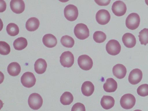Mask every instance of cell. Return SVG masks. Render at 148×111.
<instances>
[{"instance_id":"1","label":"cell","mask_w":148,"mask_h":111,"mask_svg":"<svg viewBox=\"0 0 148 111\" xmlns=\"http://www.w3.org/2000/svg\"><path fill=\"white\" fill-rule=\"evenodd\" d=\"M74 32L76 37L80 40H84L89 36V31L87 26L83 23L77 24L74 27Z\"/></svg>"},{"instance_id":"2","label":"cell","mask_w":148,"mask_h":111,"mask_svg":"<svg viewBox=\"0 0 148 111\" xmlns=\"http://www.w3.org/2000/svg\"><path fill=\"white\" fill-rule=\"evenodd\" d=\"M140 22V18L138 14L136 13H132L126 18L125 25L128 29L134 30L138 27Z\"/></svg>"},{"instance_id":"3","label":"cell","mask_w":148,"mask_h":111,"mask_svg":"<svg viewBox=\"0 0 148 111\" xmlns=\"http://www.w3.org/2000/svg\"><path fill=\"white\" fill-rule=\"evenodd\" d=\"M28 102V105L31 109L36 110L42 106L43 103V99L39 94L34 93L29 95Z\"/></svg>"},{"instance_id":"4","label":"cell","mask_w":148,"mask_h":111,"mask_svg":"<svg viewBox=\"0 0 148 111\" xmlns=\"http://www.w3.org/2000/svg\"><path fill=\"white\" fill-rule=\"evenodd\" d=\"M64 12L65 17L68 20L71 21L76 20L78 15L77 7L72 4L66 6L64 9Z\"/></svg>"},{"instance_id":"5","label":"cell","mask_w":148,"mask_h":111,"mask_svg":"<svg viewBox=\"0 0 148 111\" xmlns=\"http://www.w3.org/2000/svg\"><path fill=\"white\" fill-rule=\"evenodd\" d=\"M136 101V98L133 95L127 93L121 97L120 100V104L123 108L129 109L134 106Z\"/></svg>"},{"instance_id":"6","label":"cell","mask_w":148,"mask_h":111,"mask_svg":"<svg viewBox=\"0 0 148 111\" xmlns=\"http://www.w3.org/2000/svg\"><path fill=\"white\" fill-rule=\"evenodd\" d=\"M121 47L119 42L114 39L108 41L106 45V50L107 53L112 56L119 54L121 51Z\"/></svg>"},{"instance_id":"7","label":"cell","mask_w":148,"mask_h":111,"mask_svg":"<svg viewBox=\"0 0 148 111\" xmlns=\"http://www.w3.org/2000/svg\"><path fill=\"white\" fill-rule=\"evenodd\" d=\"M77 63L80 68L85 71L90 69L93 64L92 59L86 55L79 56L77 59Z\"/></svg>"},{"instance_id":"8","label":"cell","mask_w":148,"mask_h":111,"mask_svg":"<svg viewBox=\"0 0 148 111\" xmlns=\"http://www.w3.org/2000/svg\"><path fill=\"white\" fill-rule=\"evenodd\" d=\"M74 58L73 54L70 51H64L60 57V62L62 66L64 67L69 68L73 64Z\"/></svg>"},{"instance_id":"9","label":"cell","mask_w":148,"mask_h":111,"mask_svg":"<svg viewBox=\"0 0 148 111\" xmlns=\"http://www.w3.org/2000/svg\"><path fill=\"white\" fill-rule=\"evenodd\" d=\"M36 79L34 74L30 72H26L21 77V82L23 86L30 88L34 86Z\"/></svg>"},{"instance_id":"10","label":"cell","mask_w":148,"mask_h":111,"mask_svg":"<svg viewBox=\"0 0 148 111\" xmlns=\"http://www.w3.org/2000/svg\"><path fill=\"white\" fill-rule=\"evenodd\" d=\"M112 10L115 15L120 16L125 14L127 10V7L123 1H117L113 3Z\"/></svg>"},{"instance_id":"11","label":"cell","mask_w":148,"mask_h":111,"mask_svg":"<svg viewBox=\"0 0 148 111\" xmlns=\"http://www.w3.org/2000/svg\"><path fill=\"white\" fill-rule=\"evenodd\" d=\"M95 18L99 24L101 25H105L110 21V15L108 10L101 9L97 12Z\"/></svg>"},{"instance_id":"12","label":"cell","mask_w":148,"mask_h":111,"mask_svg":"<svg viewBox=\"0 0 148 111\" xmlns=\"http://www.w3.org/2000/svg\"><path fill=\"white\" fill-rule=\"evenodd\" d=\"M142 77L143 73L141 70L138 69H135L130 72L128 80L130 84L135 85L140 82Z\"/></svg>"},{"instance_id":"13","label":"cell","mask_w":148,"mask_h":111,"mask_svg":"<svg viewBox=\"0 0 148 111\" xmlns=\"http://www.w3.org/2000/svg\"><path fill=\"white\" fill-rule=\"evenodd\" d=\"M10 6L12 10L17 14L22 13L25 10V4L22 0H12L10 3Z\"/></svg>"},{"instance_id":"14","label":"cell","mask_w":148,"mask_h":111,"mask_svg":"<svg viewBox=\"0 0 148 111\" xmlns=\"http://www.w3.org/2000/svg\"><path fill=\"white\" fill-rule=\"evenodd\" d=\"M122 41L124 45L128 48H132L135 45L136 40L135 36L132 34L127 33L122 37Z\"/></svg>"},{"instance_id":"15","label":"cell","mask_w":148,"mask_h":111,"mask_svg":"<svg viewBox=\"0 0 148 111\" xmlns=\"http://www.w3.org/2000/svg\"><path fill=\"white\" fill-rule=\"evenodd\" d=\"M112 73L114 75L119 79L124 78L127 73V69L123 65L118 64H116L113 68Z\"/></svg>"},{"instance_id":"16","label":"cell","mask_w":148,"mask_h":111,"mask_svg":"<svg viewBox=\"0 0 148 111\" xmlns=\"http://www.w3.org/2000/svg\"><path fill=\"white\" fill-rule=\"evenodd\" d=\"M42 41L44 45L48 48H52L57 44V41L55 36L50 34L45 35L42 38Z\"/></svg>"},{"instance_id":"17","label":"cell","mask_w":148,"mask_h":111,"mask_svg":"<svg viewBox=\"0 0 148 111\" xmlns=\"http://www.w3.org/2000/svg\"><path fill=\"white\" fill-rule=\"evenodd\" d=\"M47 66L46 61L42 58H39L35 62L34 68L35 72L38 74H42L46 71Z\"/></svg>"},{"instance_id":"18","label":"cell","mask_w":148,"mask_h":111,"mask_svg":"<svg viewBox=\"0 0 148 111\" xmlns=\"http://www.w3.org/2000/svg\"><path fill=\"white\" fill-rule=\"evenodd\" d=\"M117 88V84L116 81L112 78L106 79V82L103 84L104 90L108 92H112L116 91Z\"/></svg>"},{"instance_id":"19","label":"cell","mask_w":148,"mask_h":111,"mask_svg":"<svg viewBox=\"0 0 148 111\" xmlns=\"http://www.w3.org/2000/svg\"><path fill=\"white\" fill-rule=\"evenodd\" d=\"M100 103L103 108L108 110L114 106L115 101L114 98L111 96L104 95L101 99Z\"/></svg>"},{"instance_id":"20","label":"cell","mask_w":148,"mask_h":111,"mask_svg":"<svg viewBox=\"0 0 148 111\" xmlns=\"http://www.w3.org/2000/svg\"><path fill=\"white\" fill-rule=\"evenodd\" d=\"M94 85L91 82L89 81L84 82L81 87L82 93L87 97L91 95L94 92Z\"/></svg>"},{"instance_id":"21","label":"cell","mask_w":148,"mask_h":111,"mask_svg":"<svg viewBox=\"0 0 148 111\" xmlns=\"http://www.w3.org/2000/svg\"><path fill=\"white\" fill-rule=\"evenodd\" d=\"M40 25L39 20L36 17H32L29 18L25 24L26 29L30 32L34 31L37 30Z\"/></svg>"},{"instance_id":"22","label":"cell","mask_w":148,"mask_h":111,"mask_svg":"<svg viewBox=\"0 0 148 111\" xmlns=\"http://www.w3.org/2000/svg\"><path fill=\"white\" fill-rule=\"evenodd\" d=\"M21 67L17 62H12L9 64L7 67V71L9 75L12 76L18 75L20 73Z\"/></svg>"},{"instance_id":"23","label":"cell","mask_w":148,"mask_h":111,"mask_svg":"<svg viewBox=\"0 0 148 111\" xmlns=\"http://www.w3.org/2000/svg\"><path fill=\"white\" fill-rule=\"evenodd\" d=\"M14 48L17 50H21L26 47L27 45V39L23 37L18 38L14 40L13 43Z\"/></svg>"},{"instance_id":"24","label":"cell","mask_w":148,"mask_h":111,"mask_svg":"<svg viewBox=\"0 0 148 111\" xmlns=\"http://www.w3.org/2000/svg\"><path fill=\"white\" fill-rule=\"evenodd\" d=\"M73 97L72 94L69 92H64L60 97V102L64 105H69L73 101Z\"/></svg>"},{"instance_id":"25","label":"cell","mask_w":148,"mask_h":111,"mask_svg":"<svg viewBox=\"0 0 148 111\" xmlns=\"http://www.w3.org/2000/svg\"><path fill=\"white\" fill-rule=\"evenodd\" d=\"M60 42L63 46L67 48L72 47L75 43L72 37L67 35L62 37Z\"/></svg>"},{"instance_id":"26","label":"cell","mask_w":148,"mask_h":111,"mask_svg":"<svg viewBox=\"0 0 148 111\" xmlns=\"http://www.w3.org/2000/svg\"><path fill=\"white\" fill-rule=\"evenodd\" d=\"M6 31L10 36H15L18 34L19 30L18 25L13 23H10L7 26Z\"/></svg>"},{"instance_id":"27","label":"cell","mask_w":148,"mask_h":111,"mask_svg":"<svg viewBox=\"0 0 148 111\" xmlns=\"http://www.w3.org/2000/svg\"><path fill=\"white\" fill-rule=\"evenodd\" d=\"M138 37L140 44L146 45L148 43V29L145 28L141 30Z\"/></svg>"},{"instance_id":"28","label":"cell","mask_w":148,"mask_h":111,"mask_svg":"<svg viewBox=\"0 0 148 111\" xmlns=\"http://www.w3.org/2000/svg\"><path fill=\"white\" fill-rule=\"evenodd\" d=\"M93 39L97 43H101L104 42L106 38L105 34L101 31H97L93 35Z\"/></svg>"},{"instance_id":"29","label":"cell","mask_w":148,"mask_h":111,"mask_svg":"<svg viewBox=\"0 0 148 111\" xmlns=\"http://www.w3.org/2000/svg\"><path fill=\"white\" fill-rule=\"evenodd\" d=\"M10 51V48L8 43L3 41H0V53L3 55L9 54Z\"/></svg>"},{"instance_id":"30","label":"cell","mask_w":148,"mask_h":111,"mask_svg":"<svg viewBox=\"0 0 148 111\" xmlns=\"http://www.w3.org/2000/svg\"><path fill=\"white\" fill-rule=\"evenodd\" d=\"M138 94L142 97L148 95V84H144L139 86L137 90Z\"/></svg>"},{"instance_id":"31","label":"cell","mask_w":148,"mask_h":111,"mask_svg":"<svg viewBox=\"0 0 148 111\" xmlns=\"http://www.w3.org/2000/svg\"><path fill=\"white\" fill-rule=\"evenodd\" d=\"M71 111H86L84 105L80 103H77L72 106Z\"/></svg>"},{"instance_id":"32","label":"cell","mask_w":148,"mask_h":111,"mask_svg":"<svg viewBox=\"0 0 148 111\" xmlns=\"http://www.w3.org/2000/svg\"><path fill=\"white\" fill-rule=\"evenodd\" d=\"M95 1L99 5L106 6L110 3L111 0H95Z\"/></svg>"},{"instance_id":"33","label":"cell","mask_w":148,"mask_h":111,"mask_svg":"<svg viewBox=\"0 0 148 111\" xmlns=\"http://www.w3.org/2000/svg\"><path fill=\"white\" fill-rule=\"evenodd\" d=\"M145 1L146 4L148 5V0H145Z\"/></svg>"},{"instance_id":"34","label":"cell","mask_w":148,"mask_h":111,"mask_svg":"<svg viewBox=\"0 0 148 111\" xmlns=\"http://www.w3.org/2000/svg\"><path fill=\"white\" fill-rule=\"evenodd\" d=\"M134 111H142V110H134Z\"/></svg>"}]
</instances>
